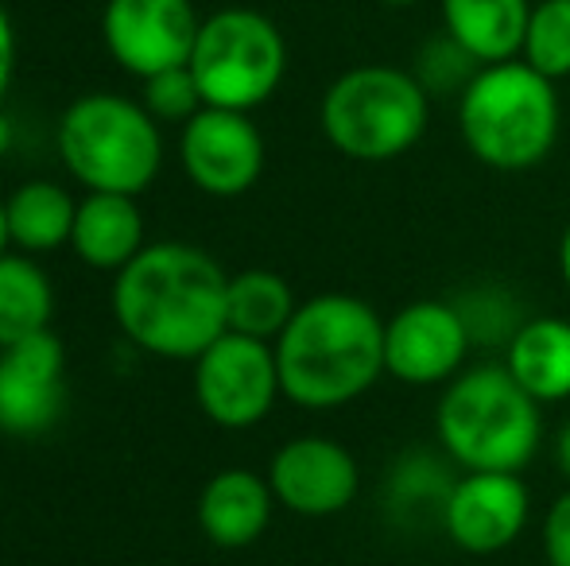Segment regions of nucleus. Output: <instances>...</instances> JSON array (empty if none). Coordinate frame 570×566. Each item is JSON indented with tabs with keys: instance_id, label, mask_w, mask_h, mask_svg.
<instances>
[{
	"instance_id": "bb28decb",
	"label": "nucleus",
	"mask_w": 570,
	"mask_h": 566,
	"mask_svg": "<svg viewBox=\"0 0 570 566\" xmlns=\"http://www.w3.org/2000/svg\"><path fill=\"white\" fill-rule=\"evenodd\" d=\"M12 75H16V28H12V16H8L4 0H0V98H4Z\"/></svg>"
},
{
	"instance_id": "2eb2a0df",
	"label": "nucleus",
	"mask_w": 570,
	"mask_h": 566,
	"mask_svg": "<svg viewBox=\"0 0 570 566\" xmlns=\"http://www.w3.org/2000/svg\"><path fill=\"white\" fill-rule=\"evenodd\" d=\"M272 513H276V493H272L268 477L240 466L214 474L198 493L195 508L203 536L222 552L253 547L268 532Z\"/></svg>"
},
{
	"instance_id": "1a4fd4ad",
	"label": "nucleus",
	"mask_w": 570,
	"mask_h": 566,
	"mask_svg": "<svg viewBox=\"0 0 570 566\" xmlns=\"http://www.w3.org/2000/svg\"><path fill=\"white\" fill-rule=\"evenodd\" d=\"M470 349L473 334L458 302L415 299L384 318V373L400 385H446L462 373Z\"/></svg>"
},
{
	"instance_id": "412c9836",
	"label": "nucleus",
	"mask_w": 570,
	"mask_h": 566,
	"mask_svg": "<svg viewBox=\"0 0 570 566\" xmlns=\"http://www.w3.org/2000/svg\"><path fill=\"white\" fill-rule=\"evenodd\" d=\"M295 310H299L295 291L279 272L248 268L240 276H229V295H226L229 330L248 334V338H261V341H276L284 334V326L292 322Z\"/></svg>"
},
{
	"instance_id": "f257e3e1",
	"label": "nucleus",
	"mask_w": 570,
	"mask_h": 566,
	"mask_svg": "<svg viewBox=\"0 0 570 566\" xmlns=\"http://www.w3.org/2000/svg\"><path fill=\"white\" fill-rule=\"evenodd\" d=\"M229 276L187 241L144 245L114 284V315L136 349L164 361H195L229 330Z\"/></svg>"
},
{
	"instance_id": "4be33fe9",
	"label": "nucleus",
	"mask_w": 570,
	"mask_h": 566,
	"mask_svg": "<svg viewBox=\"0 0 570 566\" xmlns=\"http://www.w3.org/2000/svg\"><path fill=\"white\" fill-rule=\"evenodd\" d=\"M520 59L548 75L551 82L570 78V0H540L532 4Z\"/></svg>"
},
{
	"instance_id": "a878e982",
	"label": "nucleus",
	"mask_w": 570,
	"mask_h": 566,
	"mask_svg": "<svg viewBox=\"0 0 570 566\" xmlns=\"http://www.w3.org/2000/svg\"><path fill=\"white\" fill-rule=\"evenodd\" d=\"M540 539H543V559H548V566H570V489L559 493L548 513H543Z\"/></svg>"
},
{
	"instance_id": "c85d7f7f",
	"label": "nucleus",
	"mask_w": 570,
	"mask_h": 566,
	"mask_svg": "<svg viewBox=\"0 0 570 566\" xmlns=\"http://www.w3.org/2000/svg\"><path fill=\"white\" fill-rule=\"evenodd\" d=\"M559 276H563L567 291H570V221L563 229V241H559Z\"/></svg>"
},
{
	"instance_id": "a211bd4d",
	"label": "nucleus",
	"mask_w": 570,
	"mask_h": 566,
	"mask_svg": "<svg viewBox=\"0 0 570 566\" xmlns=\"http://www.w3.org/2000/svg\"><path fill=\"white\" fill-rule=\"evenodd\" d=\"M532 0H443L446 31L481 62H509L524 47Z\"/></svg>"
},
{
	"instance_id": "9d476101",
	"label": "nucleus",
	"mask_w": 570,
	"mask_h": 566,
	"mask_svg": "<svg viewBox=\"0 0 570 566\" xmlns=\"http://www.w3.org/2000/svg\"><path fill=\"white\" fill-rule=\"evenodd\" d=\"M198 28L203 20L190 0H106L101 12L106 51L140 82L159 70L187 67Z\"/></svg>"
},
{
	"instance_id": "dca6fc26",
	"label": "nucleus",
	"mask_w": 570,
	"mask_h": 566,
	"mask_svg": "<svg viewBox=\"0 0 570 566\" xmlns=\"http://www.w3.org/2000/svg\"><path fill=\"white\" fill-rule=\"evenodd\" d=\"M144 210L132 195H109V190H86L75 214L70 249L86 268L120 272L128 260L144 249Z\"/></svg>"
},
{
	"instance_id": "4468645a",
	"label": "nucleus",
	"mask_w": 570,
	"mask_h": 566,
	"mask_svg": "<svg viewBox=\"0 0 570 566\" xmlns=\"http://www.w3.org/2000/svg\"><path fill=\"white\" fill-rule=\"evenodd\" d=\"M67 404V354L55 330L0 346V430L43 435Z\"/></svg>"
},
{
	"instance_id": "473e14b6",
	"label": "nucleus",
	"mask_w": 570,
	"mask_h": 566,
	"mask_svg": "<svg viewBox=\"0 0 570 566\" xmlns=\"http://www.w3.org/2000/svg\"><path fill=\"white\" fill-rule=\"evenodd\" d=\"M0 500H4V485H0Z\"/></svg>"
},
{
	"instance_id": "f3484780",
	"label": "nucleus",
	"mask_w": 570,
	"mask_h": 566,
	"mask_svg": "<svg viewBox=\"0 0 570 566\" xmlns=\"http://www.w3.org/2000/svg\"><path fill=\"white\" fill-rule=\"evenodd\" d=\"M504 369L532 400H570V322L559 315H535L504 341Z\"/></svg>"
},
{
	"instance_id": "2f4dec72",
	"label": "nucleus",
	"mask_w": 570,
	"mask_h": 566,
	"mask_svg": "<svg viewBox=\"0 0 570 566\" xmlns=\"http://www.w3.org/2000/svg\"><path fill=\"white\" fill-rule=\"evenodd\" d=\"M381 4H389V8H412V4H420V0H381Z\"/></svg>"
},
{
	"instance_id": "f03ea898",
	"label": "nucleus",
	"mask_w": 570,
	"mask_h": 566,
	"mask_svg": "<svg viewBox=\"0 0 570 566\" xmlns=\"http://www.w3.org/2000/svg\"><path fill=\"white\" fill-rule=\"evenodd\" d=\"M272 349L287 400L311 411L345 408L384 377V318L357 295L323 291L299 302Z\"/></svg>"
},
{
	"instance_id": "ddd939ff",
	"label": "nucleus",
	"mask_w": 570,
	"mask_h": 566,
	"mask_svg": "<svg viewBox=\"0 0 570 566\" xmlns=\"http://www.w3.org/2000/svg\"><path fill=\"white\" fill-rule=\"evenodd\" d=\"M179 159L187 179L203 195L237 198L261 179L264 137L248 113L206 106L183 125Z\"/></svg>"
},
{
	"instance_id": "6e6552de",
	"label": "nucleus",
	"mask_w": 570,
	"mask_h": 566,
	"mask_svg": "<svg viewBox=\"0 0 570 566\" xmlns=\"http://www.w3.org/2000/svg\"><path fill=\"white\" fill-rule=\"evenodd\" d=\"M195 400L210 424L248 430L272 416L279 388V365L272 341L226 330L195 357Z\"/></svg>"
},
{
	"instance_id": "b1692460",
	"label": "nucleus",
	"mask_w": 570,
	"mask_h": 566,
	"mask_svg": "<svg viewBox=\"0 0 570 566\" xmlns=\"http://www.w3.org/2000/svg\"><path fill=\"white\" fill-rule=\"evenodd\" d=\"M478 70H481V62L458 43L451 31H443V36L423 43L412 75L420 78V86L428 93H458V98H462V90L473 82Z\"/></svg>"
},
{
	"instance_id": "423d86ee",
	"label": "nucleus",
	"mask_w": 570,
	"mask_h": 566,
	"mask_svg": "<svg viewBox=\"0 0 570 566\" xmlns=\"http://www.w3.org/2000/svg\"><path fill=\"white\" fill-rule=\"evenodd\" d=\"M431 121V93L412 70L353 67L331 82L318 106L323 137L357 163H384L423 140Z\"/></svg>"
},
{
	"instance_id": "c756f323",
	"label": "nucleus",
	"mask_w": 570,
	"mask_h": 566,
	"mask_svg": "<svg viewBox=\"0 0 570 566\" xmlns=\"http://www.w3.org/2000/svg\"><path fill=\"white\" fill-rule=\"evenodd\" d=\"M16 132H12V121H8V113L0 109V156H8V148H12Z\"/></svg>"
},
{
	"instance_id": "39448f33",
	"label": "nucleus",
	"mask_w": 570,
	"mask_h": 566,
	"mask_svg": "<svg viewBox=\"0 0 570 566\" xmlns=\"http://www.w3.org/2000/svg\"><path fill=\"white\" fill-rule=\"evenodd\" d=\"M59 156L86 190L140 198L164 167V137L144 101L82 93L59 121Z\"/></svg>"
},
{
	"instance_id": "9b49d317",
	"label": "nucleus",
	"mask_w": 570,
	"mask_h": 566,
	"mask_svg": "<svg viewBox=\"0 0 570 566\" xmlns=\"http://www.w3.org/2000/svg\"><path fill=\"white\" fill-rule=\"evenodd\" d=\"M528 516H532V493L520 474L462 469V477L446 493L439 524L458 552L497 555L524 536Z\"/></svg>"
},
{
	"instance_id": "5701e85b",
	"label": "nucleus",
	"mask_w": 570,
	"mask_h": 566,
	"mask_svg": "<svg viewBox=\"0 0 570 566\" xmlns=\"http://www.w3.org/2000/svg\"><path fill=\"white\" fill-rule=\"evenodd\" d=\"M451 485H454L451 474L435 458H428V454H404L396 461V469H392V485H389L392 508H400V513H412V508L423 513V508H431L435 520H443V505Z\"/></svg>"
},
{
	"instance_id": "393cba45",
	"label": "nucleus",
	"mask_w": 570,
	"mask_h": 566,
	"mask_svg": "<svg viewBox=\"0 0 570 566\" xmlns=\"http://www.w3.org/2000/svg\"><path fill=\"white\" fill-rule=\"evenodd\" d=\"M140 101L156 121H175V125H187L198 109H206L203 90H198L190 67H171V70H159V75L144 78Z\"/></svg>"
},
{
	"instance_id": "6ab92c4d",
	"label": "nucleus",
	"mask_w": 570,
	"mask_h": 566,
	"mask_svg": "<svg viewBox=\"0 0 570 566\" xmlns=\"http://www.w3.org/2000/svg\"><path fill=\"white\" fill-rule=\"evenodd\" d=\"M4 214H8L12 249L28 252V257H39V252H55V249H62V245H70L78 202L59 182L31 179L4 198Z\"/></svg>"
},
{
	"instance_id": "7c9ffc66",
	"label": "nucleus",
	"mask_w": 570,
	"mask_h": 566,
	"mask_svg": "<svg viewBox=\"0 0 570 566\" xmlns=\"http://www.w3.org/2000/svg\"><path fill=\"white\" fill-rule=\"evenodd\" d=\"M12 249V237H8V214H4V202H0V257Z\"/></svg>"
},
{
	"instance_id": "cd10ccee",
	"label": "nucleus",
	"mask_w": 570,
	"mask_h": 566,
	"mask_svg": "<svg viewBox=\"0 0 570 566\" xmlns=\"http://www.w3.org/2000/svg\"><path fill=\"white\" fill-rule=\"evenodd\" d=\"M556 466H559V474L570 481V419L559 427V435H556Z\"/></svg>"
},
{
	"instance_id": "f8f14e48",
	"label": "nucleus",
	"mask_w": 570,
	"mask_h": 566,
	"mask_svg": "<svg viewBox=\"0 0 570 566\" xmlns=\"http://www.w3.org/2000/svg\"><path fill=\"white\" fill-rule=\"evenodd\" d=\"M268 485L279 508L307 520H326L357 500L361 466L338 438L299 435L272 454Z\"/></svg>"
},
{
	"instance_id": "0eeeda50",
	"label": "nucleus",
	"mask_w": 570,
	"mask_h": 566,
	"mask_svg": "<svg viewBox=\"0 0 570 566\" xmlns=\"http://www.w3.org/2000/svg\"><path fill=\"white\" fill-rule=\"evenodd\" d=\"M187 67L206 106L253 113L284 82L287 43L256 8H222L203 20Z\"/></svg>"
},
{
	"instance_id": "7ed1b4c3",
	"label": "nucleus",
	"mask_w": 570,
	"mask_h": 566,
	"mask_svg": "<svg viewBox=\"0 0 570 566\" xmlns=\"http://www.w3.org/2000/svg\"><path fill=\"white\" fill-rule=\"evenodd\" d=\"M559 93L524 59L489 62L458 98V132L478 163L504 175L540 167L559 140Z\"/></svg>"
},
{
	"instance_id": "aec40b11",
	"label": "nucleus",
	"mask_w": 570,
	"mask_h": 566,
	"mask_svg": "<svg viewBox=\"0 0 570 566\" xmlns=\"http://www.w3.org/2000/svg\"><path fill=\"white\" fill-rule=\"evenodd\" d=\"M55 287L28 252L0 257V346L51 330Z\"/></svg>"
},
{
	"instance_id": "20e7f679",
	"label": "nucleus",
	"mask_w": 570,
	"mask_h": 566,
	"mask_svg": "<svg viewBox=\"0 0 570 566\" xmlns=\"http://www.w3.org/2000/svg\"><path fill=\"white\" fill-rule=\"evenodd\" d=\"M540 400L517 385L501 365H473L446 380L435 408V435L443 454L462 469L520 474L543 438Z\"/></svg>"
}]
</instances>
